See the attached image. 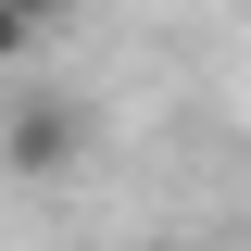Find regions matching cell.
Instances as JSON below:
<instances>
[{
    "instance_id": "cell-1",
    "label": "cell",
    "mask_w": 251,
    "mask_h": 251,
    "mask_svg": "<svg viewBox=\"0 0 251 251\" xmlns=\"http://www.w3.org/2000/svg\"><path fill=\"white\" fill-rule=\"evenodd\" d=\"M75 151H88V113H75L50 75H13V100H0V176L63 188V176H75Z\"/></svg>"
},
{
    "instance_id": "cell-3",
    "label": "cell",
    "mask_w": 251,
    "mask_h": 251,
    "mask_svg": "<svg viewBox=\"0 0 251 251\" xmlns=\"http://www.w3.org/2000/svg\"><path fill=\"white\" fill-rule=\"evenodd\" d=\"M25 13H38V25H50V13H75V0H25Z\"/></svg>"
},
{
    "instance_id": "cell-2",
    "label": "cell",
    "mask_w": 251,
    "mask_h": 251,
    "mask_svg": "<svg viewBox=\"0 0 251 251\" xmlns=\"http://www.w3.org/2000/svg\"><path fill=\"white\" fill-rule=\"evenodd\" d=\"M25 63H38V13H25V0H0V88H13Z\"/></svg>"
}]
</instances>
